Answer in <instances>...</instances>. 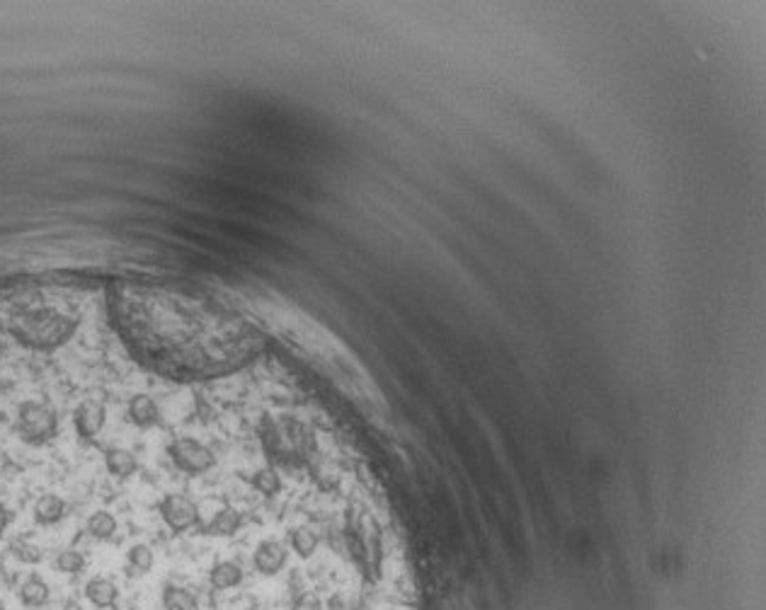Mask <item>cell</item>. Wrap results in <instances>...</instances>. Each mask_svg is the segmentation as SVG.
I'll return each instance as SVG.
<instances>
[{
	"label": "cell",
	"instance_id": "obj_6",
	"mask_svg": "<svg viewBox=\"0 0 766 610\" xmlns=\"http://www.w3.org/2000/svg\"><path fill=\"white\" fill-rule=\"evenodd\" d=\"M105 422L107 409L99 399H83V402L76 407V412H73V427H76V434L83 438V441H92V438L98 436L99 431H102V427H105Z\"/></svg>",
	"mask_w": 766,
	"mask_h": 610
},
{
	"label": "cell",
	"instance_id": "obj_13",
	"mask_svg": "<svg viewBox=\"0 0 766 610\" xmlns=\"http://www.w3.org/2000/svg\"><path fill=\"white\" fill-rule=\"evenodd\" d=\"M241 513L231 509V506H223L219 511L213 513L212 521L204 526V535H216V538H228L233 535L238 528H241Z\"/></svg>",
	"mask_w": 766,
	"mask_h": 610
},
{
	"label": "cell",
	"instance_id": "obj_23",
	"mask_svg": "<svg viewBox=\"0 0 766 610\" xmlns=\"http://www.w3.org/2000/svg\"><path fill=\"white\" fill-rule=\"evenodd\" d=\"M8 526H10V511H8V509H5V504L0 502V538L5 535Z\"/></svg>",
	"mask_w": 766,
	"mask_h": 610
},
{
	"label": "cell",
	"instance_id": "obj_17",
	"mask_svg": "<svg viewBox=\"0 0 766 610\" xmlns=\"http://www.w3.org/2000/svg\"><path fill=\"white\" fill-rule=\"evenodd\" d=\"M291 548L301 559H308L318 550V535L311 528H294L291 530Z\"/></svg>",
	"mask_w": 766,
	"mask_h": 610
},
{
	"label": "cell",
	"instance_id": "obj_7",
	"mask_svg": "<svg viewBox=\"0 0 766 610\" xmlns=\"http://www.w3.org/2000/svg\"><path fill=\"white\" fill-rule=\"evenodd\" d=\"M288 552L287 548L281 545L279 540H262L255 548V555H252V562H255V569L265 577H274L279 574L287 565Z\"/></svg>",
	"mask_w": 766,
	"mask_h": 610
},
{
	"label": "cell",
	"instance_id": "obj_22",
	"mask_svg": "<svg viewBox=\"0 0 766 610\" xmlns=\"http://www.w3.org/2000/svg\"><path fill=\"white\" fill-rule=\"evenodd\" d=\"M291 610H323V601H320L318 594L304 591V594H298L297 598H294Z\"/></svg>",
	"mask_w": 766,
	"mask_h": 610
},
{
	"label": "cell",
	"instance_id": "obj_19",
	"mask_svg": "<svg viewBox=\"0 0 766 610\" xmlns=\"http://www.w3.org/2000/svg\"><path fill=\"white\" fill-rule=\"evenodd\" d=\"M252 487L260 492V494H265V497H274V494H279L281 492V477L277 470H272V467H262V470H258V473L252 474Z\"/></svg>",
	"mask_w": 766,
	"mask_h": 610
},
{
	"label": "cell",
	"instance_id": "obj_1",
	"mask_svg": "<svg viewBox=\"0 0 766 610\" xmlns=\"http://www.w3.org/2000/svg\"><path fill=\"white\" fill-rule=\"evenodd\" d=\"M3 327L20 347L49 354L69 344L78 332V320L56 305L32 303V305H17L15 310H10Z\"/></svg>",
	"mask_w": 766,
	"mask_h": 610
},
{
	"label": "cell",
	"instance_id": "obj_4",
	"mask_svg": "<svg viewBox=\"0 0 766 610\" xmlns=\"http://www.w3.org/2000/svg\"><path fill=\"white\" fill-rule=\"evenodd\" d=\"M167 455L175 463V467H180L187 474H202L216 465V455H213L212 448L190 436L175 438L173 444L167 446Z\"/></svg>",
	"mask_w": 766,
	"mask_h": 610
},
{
	"label": "cell",
	"instance_id": "obj_12",
	"mask_svg": "<svg viewBox=\"0 0 766 610\" xmlns=\"http://www.w3.org/2000/svg\"><path fill=\"white\" fill-rule=\"evenodd\" d=\"M105 467L112 477L127 480L131 474H137L138 460L137 455L131 451H127V448H109V451L105 453Z\"/></svg>",
	"mask_w": 766,
	"mask_h": 610
},
{
	"label": "cell",
	"instance_id": "obj_5",
	"mask_svg": "<svg viewBox=\"0 0 766 610\" xmlns=\"http://www.w3.org/2000/svg\"><path fill=\"white\" fill-rule=\"evenodd\" d=\"M158 511L165 521V526L175 533L190 530L199 523V509L192 499L183 497V494H167L158 504Z\"/></svg>",
	"mask_w": 766,
	"mask_h": 610
},
{
	"label": "cell",
	"instance_id": "obj_18",
	"mask_svg": "<svg viewBox=\"0 0 766 610\" xmlns=\"http://www.w3.org/2000/svg\"><path fill=\"white\" fill-rule=\"evenodd\" d=\"M127 562H129V569L134 574H148L153 569V562H156V555H153L151 545H146V542H138V545H134L129 552H127Z\"/></svg>",
	"mask_w": 766,
	"mask_h": 610
},
{
	"label": "cell",
	"instance_id": "obj_11",
	"mask_svg": "<svg viewBox=\"0 0 766 610\" xmlns=\"http://www.w3.org/2000/svg\"><path fill=\"white\" fill-rule=\"evenodd\" d=\"M17 596H20V601H23L27 608H42V605H46L49 598H52V591H49V584H46L39 574H30V577L20 584V588H17Z\"/></svg>",
	"mask_w": 766,
	"mask_h": 610
},
{
	"label": "cell",
	"instance_id": "obj_14",
	"mask_svg": "<svg viewBox=\"0 0 766 610\" xmlns=\"http://www.w3.org/2000/svg\"><path fill=\"white\" fill-rule=\"evenodd\" d=\"M209 581L216 591H228V588L241 587L243 581V569L235 562H216L209 572Z\"/></svg>",
	"mask_w": 766,
	"mask_h": 610
},
{
	"label": "cell",
	"instance_id": "obj_15",
	"mask_svg": "<svg viewBox=\"0 0 766 610\" xmlns=\"http://www.w3.org/2000/svg\"><path fill=\"white\" fill-rule=\"evenodd\" d=\"M163 608H165V610H202V605H199L197 596L192 594V591H187V588H183V587H173V584H167V587L163 588Z\"/></svg>",
	"mask_w": 766,
	"mask_h": 610
},
{
	"label": "cell",
	"instance_id": "obj_9",
	"mask_svg": "<svg viewBox=\"0 0 766 610\" xmlns=\"http://www.w3.org/2000/svg\"><path fill=\"white\" fill-rule=\"evenodd\" d=\"M66 513H69V504L59 494H42L32 509V516L39 526H56L66 519Z\"/></svg>",
	"mask_w": 766,
	"mask_h": 610
},
{
	"label": "cell",
	"instance_id": "obj_21",
	"mask_svg": "<svg viewBox=\"0 0 766 610\" xmlns=\"http://www.w3.org/2000/svg\"><path fill=\"white\" fill-rule=\"evenodd\" d=\"M10 552H13L20 562H24V565H39L42 558H44L37 545L30 540H15L10 545Z\"/></svg>",
	"mask_w": 766,
	"mask_h": 610
},
{
	"label": "cell",
	"instance_id": "obj_2",
	"mask_svg": "<svg viewBox=\"0 0 766 610\" xmlns=\"http://www.w3.org/2000/svg\"><path fill=\"white\" fill-rule=\"evenodd\" d=\"M262 441L274 460L279 463H294V460L308 458L313 451V434L304 424L294 419H279V422H265Z\"/></svg>",
	"mask_w": 766,
	"mask_h": 610
},
{
	"label": "cell",
	"instance_id": "obj_8",
	"mask_svg": "<svg viewBox=\"0 0 766 610\" xmlns=\"http://www.w3.org/2000/svg\"><path fill=\"white\" fill-rule=\"evenodd\" d=\"M127 412H129V419L137 424L138 429H153V427H158L160 422L158 405H156V399H153L151 395H146V392H138V395H134V398L129 399Z\"/></svg>",
	"mask_w": 766,
	"mask_h": 610
},
{
	"label": "cell",
	"instance_id": "obj_16",
	"mask_svg": "<svg viewBox=\"0 0 766 610\" xmlns=\"http://www.w3.org/2000/svg\"><path fill=\"white\" fill-rule=\"evenodd\" d=\"M85 528H88V533L95 540H112L114 533H117V519L109 511H105V509H99V511H95L88 519Z\"/></svg>",
	"mask_w": 766,
	"mask_h": 610
},
{
	"label": "cell",
	"instance_id": "obj_3",
	"mask_svg": "<svg viewBox=\"0 0 766 610\" xmlns=\"http://www.w3.org/2000/svg\"><path fill=\"white\" fill-rule=\"evenodd\" d=\"M15 434L27 446H46L59 434V415L42 399H24L17 407Z\"/></svg>",
	"mask_w": 766,
	"mask_h": 610
},
{
	"label": "cell",
	"instance_id": "obj_20",
	"mask_svg": "<svg viewBox=\"0 0 766 610\" xmlns=\"http://www.w3.org/2000/svg\"><path fill=\"white\" fill-rule=\"evenodd\" d=\"M53 567L63 574H80L85 569V555L78 552L76 548H66L56 555L53 559Z\"/></svg>",
	"mask_w": 766,
	"mask_h": 610
},
{
	"label": "cell",
	"instance_id": "obj_10",
	"mask_svg": "<svg viewBox=\"0 0 766 610\" xmlns=\"http://www.w3.org/2000/svg\"><path fill=\"white\" fill-rule=\"evenodd\" d=\"M85 598L95 605V608H114L117 598H119V588L112 579L107 577H92L85 584Z\"/></svg>",
	"mask_w": 766,
	"mask_h": 610
}]
</instances>
